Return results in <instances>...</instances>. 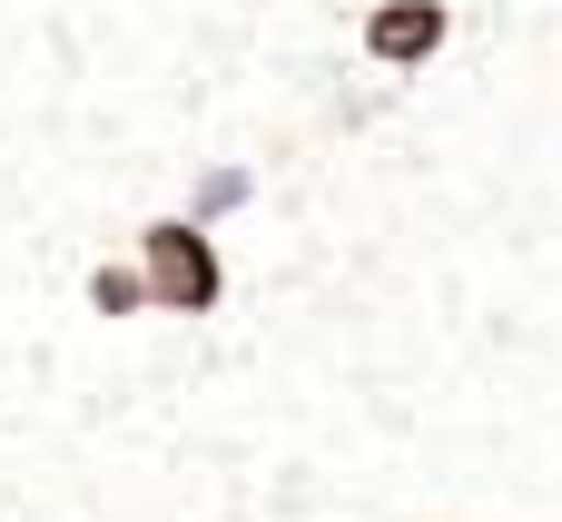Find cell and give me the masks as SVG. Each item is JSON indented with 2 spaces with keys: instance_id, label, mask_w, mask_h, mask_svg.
I'll return each mask as SVG.
<instances>
[{
  "instance_id": "3",
  "label": "cell",
  "mask_w": 562,
  "mask_h": 522,
  "mask_svg": "<svg viewBox=\"0 0 562 522\" xmlns=\"http://www.w3.org/2000/svg\"><path fill=\"white\" fill-rule=\"evenodd\" d=\"M79 306H89L99 326H138V316H158V306H148V276H138V257H99V266L79 276Z\"/></svg>"
},
{
  "instance_id": "5",
  "label": "cell",
  "mask_w": 562,
  "mask_h": 522,
  "mask_svg": "<svg viewBox=\"0 0 562 522\" xmlns=\"http://www.w3.org/2000/svg\"><path fill=\"white\" fill-rule=\"evenodd\" d=\"M514 493H524V522H562V415H553V444L514 474Z\"/></svg>"
},
{
  "instance_id": "1",
  "label": "cell",
  "mask_w": 562,
  "mask_h": 522,
  "mask_svg": "<svg viewBox=\"0 0 562 522\" xmlns=\"http://www.w3.org/2000/svg\"><path fill=\"white\" fill-rule=\"evenodd\" d=\"M128 257H138V276H148V306H158V316L198 326V316H217V306H227V247H217V227H198L188 207L138 217Z\"/></svg>"
},
{
  "instance_id": "2",
  "label": "cell",
  "mask_w": 562,
  "mask_h": 522,
  "mask_svg": "<svg viewBox=\"0 0 562 522\" xmlns=\"http://www.w3.org/2000/svg\"><path fill=\"white\" fill-rule=\"evenodd\" d=\"M356 49L385 69V79H415L454 49V0H366L356 10Z\"/></svg>"
},
{
  "instance_id": "6",
  "label": "cell",
  "mask_w": 562,
  "mask_h": 522,
  "mask_svg": "<svg viewBox=\"0 0 562 522\" xmlns=\"http://www.w3.org/2000/svg\"><path fill=\"white\" fill-rule=\"evenodd\" d=\"M435 522H474V513H435Z\"/></svg>"
},
{
  "instance_id": "4",
  "label": "cell",
  "mask_w": 562,
  "mask_h": 522,
  "mask_svg": "<svg viewBox=\"0 0 562 522\" xmlns=\"http://www.w3.org/2000/svg\"><path fill=\"white\" fill-rule=\"evenodd\" d=\"M247 197H257V168L217 158V168H198V188H188V217H198V227H217V217H237Z\"/></svg>"
}]
</instances>
